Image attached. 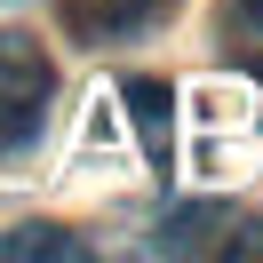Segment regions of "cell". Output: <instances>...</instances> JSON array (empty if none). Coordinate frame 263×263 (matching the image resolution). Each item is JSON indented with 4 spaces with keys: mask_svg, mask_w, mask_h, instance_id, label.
<instances>
[{
    "mask_svg": "<svg viewBox=\"0 0 263 263\" xmlns=\"http://www.w3.org/2000/svg\"><path fill=\"white\" fill-rule=\"evenodd\" d=\"M56 8H64V24L80 40H136V32H152V24L167 16V8H176V0H56Z\"/></svg>",
    "mask_w": 263,
    "mask_h": 263,
    "instance_id": "2",
    "label": "cell"
},
{
    "mask_svg": "<svg viewBox=\"0 0 263 263\" xmlns=\"http://www.w3.org/2000/svg\"><path fill=\"white\" fill-rule=\"evenodd\" d=\"M24 255H64V263H80L88 247L64 239L56 223H24V231H8V239H0V263H24Z\"/></svg>",
    "mask_w": 263,
    "mask_h": 263,
    "instance_id": "5",
    "label": "cell"
},
{
    "mask_svg": "<svg viewBox=\"0 0 263 263\" xmlns=\"http://www.w3.org/2000/svg\"><path fill=\"white\" fill-rule=\"evenodd\" d=\"M255 88H263V56H255Z\"/></svg>",
    "mask_w": 263,
    "mask_h": 263,
    "instance_id": "8",
    "label": "cell"
},
{
    "mask_svg": "<svg viewBox=\"0 0 263 263\" xmlns=\"http://www.w3.org/2000/svg\"><path fill=\"white\" fill-rule=\"evenodd\" d=\"M223 255L231 263H263V223H231L223 231Z\"/></svg>",
    "mask_w": 263,
    "mask_h": 263,
    "instance_id": "6",
    "label": "cell"
},
{
    "mask_svg": "<svg viewBox=\"0 0 263 263\" xmlns=\"http://www.w3.org/2000/svg\"><path fill=\"white\" fill-rule=\"evenodd\" d=\"M48 96H56V64L40 56V40L0 32V167L40 144V128H48Z\"/></svg>",
    "mask_w": 263,
    "mask_h": 263,
    "instance_id": "1",
    "label": "cell"
},
{
    "mask_svg": "<svg viewBox=\"0 0 263 263\" xmlns=\"http://www.w3.org/2000/svg\"><path fill=\"white\" fill-rule=\"evenodd\" d=\"M223 231H231V208H176L160 223V247L167 255H223Z\"/></svg>",
    "mask_w": 263,
    "mask_h": 263,
    "instance_id": "4",
    "label": "cell"
},
{
    "mask_svg": "<svg viewBox=\"0 0 263 263\" xmlns=\"http://www.w3.org/2000/svg\"><path fill=\"white\" fill-rule=\"evenodd\" d=\"M239 16H247V24H263V0H239Z\"/></svg>",
    "mask_w": 263,
    "mask_h": 263,
    "instance_id": "7",
    "label": "cell"
},
{
    "mask_svg": "<svg viewBox=\"0 0 263 263\" xmlns=\"http://www.w3.org/2000/svg\"><path fill=\"white\" fill-rule=\"evenodd\" d=\"M120 96H128V120L144 136V152L167 160V144H176V96H167V80H128Z\"/></svg>",
    "mask_w": 263,
    "mask_h": 263,
    "instance_id": "3",
    "label": "cell"
}]
</instances>
